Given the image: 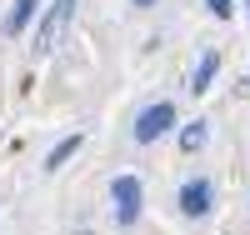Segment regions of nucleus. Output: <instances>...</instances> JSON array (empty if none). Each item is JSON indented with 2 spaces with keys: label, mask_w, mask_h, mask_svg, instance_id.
<instances>
[{
  "label": "nucleus",
  "mask_w": 250,
  "mask_h": 235,
  "mask_svg": "<svg viewBox=\"0 0 250 235\" xmlns=\"http://www.w3.org/2000/svg\"><path fill=\"white\" fill-rule=\"evenodd\" d=\"M70 20H75V0H55V5H45V15H40V25H35V55H50L60 45V35H65Z\"/></svg>",
  "instance_id": "nucleus-1"
},
{
  "label": "nucleus",
  "mask_w": 250,
  "mask_h": 235,
  "mask_svg": "<svg viewBox=\"0 0 250 235\" xmlns=\"http://www.w3.org/2000/svg\"><path fill=\"white\" fill-rule=\"evenodd\" d=\"M175 125V105L170 100H155V105H145V110L135 115V145H155L165 130Z\"/></svg>",
  "instance_id": "nucleus-2"
},
{
  "label": "nucleus",
  "mask_w": 250,
  "mask_h": 235,
  "mask_svg": "<svg viewBox=\"0 0 250 235\" xmlns=\"http://www.w3.org/2000/svg\"><path fill=\"white\" fill-rule=\"evenodd\" d=\"M110 200H115V220H120V225H135V220H140L145 190H140L135 175H115V180H110Z\"/></svg>",
  "instance_id": "nucleus-3"
},
{
  "label": "nucleus",
  "mask_w": 250,
  "mask_h": 235,
  "mask_svg": "<svg viewBox=\"0 0 250 235\" xmlns=\"http://www.w3.org/2000/svg\"><path fill=\"white\" fill-rule=\"evenodd\" d=\"M210 205H215V185L205 180V175H195V180L180 185V215L200 220V215H210Z\"/></svg>",
  "instance_id": "nucleus-4"
},
{
  "label": "nucleus",
  "mask_w": 250,
  "mask_h": 235,
  "mask_svg": "<svg viewBox=\"0 0 250 235\" xmlns=\"http://www.w3.org/2000/svg\"><path fill=\"white\" fill-rule=\"evenodd\" d=\"M215 70H220V55H215V50H205V55L195 60V70H190V90L205 95V90H210V80H215Z\"/></svg>",
  "instance_id": "nucleus-5"
},
{
  "label": "nucleus",
  "mask_w": 250,
  "mask_h": 235,
  "mask_svg": "<svg viewBox=\"0 0 250 235\" xmlns=\"http://www.w3.org/2000/svg\"><path fill=\"white\" fill-rule=\"evenodd\" d=\"M35 10H40V0H15L10 15H5V35H20V30L30 25V15H35Z\"/></svg>",
  "instance_id": "nucleus-6"
},
{
  "label": "nucleus",
  "mask_w": 250,
  "mask_h": 235,
  "mask_svg": "<svg viewBox=\"0 0 250 235\" xmlns=\"http://www.w3.org/2000/svg\"><path fill=\"white\" fill-rule=\"evenodd\" d=\"M75 150H80V135H65V140H60V145H55V150L45 155V170H50V175H55V170H60V165H65V160H70Z\"/></svg>",
  "instance_id": "nucleus-7"
},
{
  "label": "nucleus",
  "mask_w": 250,
  "mask_h": 235,
  "mask_svg": "<svg viewBox=\"0 0 250 235\" xmlns=\"http://www.w3.org/2000/svg\"><path fill=\"white\" fill-rule=\"evenodd\" d=\"M205 135H210V130H205V120H190V125L180 130V150H185V155H195L200 145H205Z\"/></svg>",
  "instance_id": "nucleus-8"
},
{
  "label": "nucleus",
  "mask_w": 250,
  "mask_h": 235,
  "mask_svg": "<svg viewBox=\"0 0 250 235\" xmlns=\"http://www.w3.org/2000/svg\"><path fill=\"white\" fill-rule=\"evenodd\" d=\"M205 5H210V15H215V20H230V10H235L230 0H205Z\"/></svg>",
  "instance_id": "nucleus-9"
},
{
  "label": "nucleus",
  "mask_w": 250,
  "mask_h": 235,
  "mask_svg": "<svg viewBox=\"0 0 250 235\" xmlns=\"http://www.w3.org/2000/svg\"><path fill=\"white\" fill-rule=\"evenodd\" d=\"M130 5H140V10H145V5H155V0H130Z\"/></svg>",
  "instance_id": "nucleus-10"
}]
</instances>
